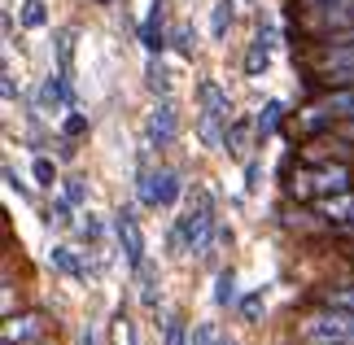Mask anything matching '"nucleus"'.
<instances>
[{
	"label": "nucleus",
	"mask_w": 354,
	"mask_h": 345,
	"mask_svg": "<svg viewBox=\"0 0 354 345\" xmlns=\"http://www.w3.org/2000/svg\"><path fill=\"white\" fill-rule=\"evenodd\" d=\"M149 84H153V88H162V92H167V71H162V66H153V71H149Z\"/></svg>",
	"instance_id": "31"
},
{
	"label": "nucleus",
	"mask_w": 354,
	"mask_h": 345,
	"mask_svg": "<svg viewBox=\"0 0 354 345\" xmlns=\"http://www.w3.org/2000/svg\"><path fill=\"white\" fill-rule=\"evenodd\" d=\"M39 328H44V319H39V315H22V319H9V324H5V345H22V341H31V337H39Z\"/></svg>",
	"instance_id": "8"
},
{
	"label": "nucleus",
	"mask_w": 354,
	"mask_h": 345,
	"mask_svg": "<svg viewBox=\"0 0 354 345\" xmlns=\"http://www.w3.org/2000/svg\"><path fill=\"white\" fill-rule=\"evenodd\" d=\"M250 140V127H245V122H232V131H227V153H236V158H245V144Z\"/></svg>",
	"instance_id": "19"
},
{
	"label": "nucleus",
	"mask_w": 354,
	"mask_h": 345,
	"mask_svg": "<svg viewBox=\"0 0 354 345\" xmlns=\"http://www.w3.org/2000/svg\"><path fill=\"white\" fill-rule=\"evenodd\" d=\"M48 262H53V267H57V271H66V275H75V280H88V267H84V262H79L71 250H66V245H53V250H48Z\"/></svg>",
	"instance_id": "11"
},
{
	"label": "nucleus",
	"mask_w": 354,
	"mask_h": 345,
	"mask_svg": "<svg viewBox=\"0 0 354 345\" xmlns=\"http://www.w3.org/2000/svg\"><path fill=\"white\" fill-rule=\"evenodd\" d=\"M114 232H118L122 254H127V267H131V271H145V236H140L136 214H131V210H118V214H114Z\"/></svg>",
	"instance_id": "3"
},
{
	"label": "nucleus",
	"mask_w": 354,
	"mask_h": 345,
	"mask_svg": "<svg viewBox=\"0 0 354 345\" xmlns=\"http://www.w3.org/2000/svg\"><path fill=\"white\" fill-rule=\"evenodd\" d=\"M223 345H232V341H223Z\"/></svg>",
	"instance_id": "35"
},
{
	"label": "nucleus",
	"mask_w": 354,
	"mask_h": 345,
	"mask_svg": "<svg viewBox=\"0 0 354 345\" xmlns=\"http://www.w3.org/2000/svg\"><path fill=\"white\" fill-rule=\"evenodd\" d=\"M39 101L44 105H75V92H71V75H53L48 84H44V92H39Z\"/></svg>",
	"instance_id": "10"
},
{
	"label": "nucleus",
	"mask_w": 354,
	"mask_h": 345,
	"mask_svg": "<svg viewBox=\"0 0 354 345\" xmlns=\"http://www.w3.org/2000/svg\"><path fill=\"white\" fill-rule=\"evenodd\" d=\"M306 5H319V0H306Z\"/></svg>",
	"instance_id": "34"
},
{
	"label": "nucleus",
	"mask_w": 354,
	"mask_h": 345,
	"mask_svg": "<svg viewBox=\"0 0 354 345\" xmlns=\"http://www.w3.org/2000/svg\"><path fill=\"white\" fill-rule=\"evenodd\" d=\"M39 345H48V341H39Z\"/></svg>",
	"instance_id": "36"
},
{
	"label": "nucleus",
	"mask_w": 354,
	"mask_h": 345,
	"mask_svg": "<svg viewBox=\"0 0 354 345\" xmlns=\"http://www.w3.org/2000/svg\"><path fill=\"white\" fill-rule=\"evenodd\" d=\"M175 48H180V53H193V31H175Z\"/></svg>",
	"instance_id": "29"
},
{
	"label": "nucleus",
	"mask_w": 354,
	"mask_h": 345,
	"mask_svg": "<svg viewBox=\"0 0 354 345\" xmlns=\"http://www.w3.org/2000/svg\"><path fill=\"white\" fill-rule=\"evenodd\" d=\"M210 232H214V214H210V201H201L193 214L180 223V236L193 254H206L210 250Z\"/></svg>",
	"instance_id": "4"
},
{
	"label": "nucleus",
	"mask_w": 354,
	"mask_h": 345,
	"mask_svg": "<svg viewBox=\"0 0 354 345\" xmlns=\"http://www.w3.org/2000/svg\"><path fill=\"white\" fill-rule=\"evenodd\" d=\"M197 101H201V109H206V114H214V118H232V101H227V92L219 88V84H201L197 88Z\"/></svg>",
	"instance_id": "7"
},
{
	"label": "nucleus",
	"mask_w": 354,
	"mask_h": 345,
	"mask_svg": "<svg viewBox=\"0 0 354 345\" xmlns=\"http://www.w3.org/2000/svg\"><path fill=\"white\" fill-rule=\"evenodd\" d=\"M232 297H236V275H232V271H223L219 280H214V301H219V306H227Z\"/></svg>",
	"instance_id": "18"
},
{
	"label": "nucleus",
	"mask_w": 354,
	"mask_h": 345,
	"mask_svg": "<svg viewBox=\"0 0 354 345\" xmlns=\"http://www.w3.org/2000/svg\"><path fill=\"white\" fill-rule=\"evenodd\" d=\"M315 109H324V114H333V118H337V114H342V118H354V88H350V92H328Z\"/></svg>",
	"instance_id": "12"
},
{
	"label": "nucleus",
	"mask_w": 354,
	"mask_h": 345,
	"mask_svg": "<svg viewBox=\"0 0 354 345\" xmlns=\"http://www.w3.org/2000/svg\"><path fill=\"white\" fill-rule=\"evenodd\" d=\"M258 315H263V293L241 297V319H245V324H258Z\"/></svg>",
	"instance_id": "22"
},
{
	"label": "nucleus",
	"mask_w": 354,
	"mask_h": 345,
	"mask_svg": "<svg viewBox=\"0 0 354 345\" xmlns=\"http://www.w3.org/2000/svg\"><path fill=\"white\" fill-rule=\"evenodd\" d=\"M175 131H180V118H175L171 101H162L153 114H149V140H153V144H171Z\"/></svg>",
	"instance_id": "6"
},
{
	"label": "nucleus",
	"mask_w": 354,
	"mask_h": 345,
	"mask_svg": "<svg viewBox=\"0 0 354 345\" xmlns=\"http://www.w3.org/2000/svg\"><path fill=\"white\" fill-rule=\"evenodd\" d=\"M31 175H35V184L53 188V179H57V167H53L48 158H35V162H31Z\"/></svg>",
	"instance_id": "21"
},
{
	"label": "nucleus",
	"mask_w": 354,
	"mask_h": 345,
	"mask_svg": "<svg viewBox=\"0 0 354 345\" xmlns=\"http://www.w3.org/2000/svg\"><path fill=\"white\" fill-rule=\"evenodd\" d=\"M53 218H57V223H71V197L53 201Z\"/></svg>",
	"instance_id": "28"
},
{
	"label": "nucleus",
	"mask_w": 354,
	"mask_h": 345,
	"mask_svg": "<svg viewBox=\"0 0 354 345\" xmlns=\"http://www.w3.org/2000/svg\"><path fill=\"white\" fill-rule=\"evenodd\" d=\"M245 175H250L245 184H250V188H258V175H263V171H258V162H250V171H245Z\"/></svg>",
	"instance_id": "32"
},
{
	"label": "nucleus",
	"mask_w": 354,
	"mask_h": 345,
	"mask_svg": "<svg viewBox=\"0 0 354 345\" xmlns=\"http://www.w3.org/2000/svg\"><path fill=\"white\" fill-rule=\"evenodd\" d=\"M158 22H162V0H153V9H149V18H145V26H140V39H145L149 53H162V31H158Z\"/></svg>",
	"instance_id": "13"
},
{
	"label": "nucleus",
	"mask_w": 354,
	"mask_h": 345,
	"mask_svg": "<svg viewBox=\"0 0 354 345\" xmlns=\"http://www.w3.org/2000/svg\"><path fill=\"white\" fill-rule=\"evenodd\" d=\"M306 26L319 39L333 35V31H350V26H354V0H319V5H310Z\"/></svg>",
	"instance_id": "2"
},
{
	"label": "nucleus",
	"mask_w": 354,
	"mask_h": 345,
	"mask_svg": "<svg viewBox=\"0 0 354 345\" xmlns=\"http://www.w3.org/2000/svg\"><path fill=\"white\" fill-rule=\"evenodd\" d=\"M267 62H271V53H267V44H263V39H258V44L250 48V53H245V75H267Z\"/></svg>",
	"instance_id": "16"
},
{
	"label": "nucleus",
	"mask_w": 354,
	"mask_h": 345,
	"mask_svg": "<svg viewBox=\"0 0 354 345\" xmlns=\"http://www.w3.org/2000/svg\"><path fill=\"white\" fill-rule=\"evenodd\" d=\"M140 197H145L149 205H175V197H180V175H175V171L145 175V179H140Z\"/></svg>",
	"instance_id": "5"
},
{
	"label": "nucleus",
	"mask_w": 354,
	"mask_h": 345,
	"mask_svg": "<svg viewBox=\"0 0 354 345\" xmlns=\"http://www.w3.org/2000/svg\"><path fill=\"white\" fill-rule=\"evenodd\" d=\"M79 345H97V337H92V333H79Z\"/></svg>",
	"instance_id": "33"
},
{
	"label": "nucleus",
	"mask_w": 354,
	"mask_h": 345,
	"mask_svg": "<svg viewBox=\"0 0 354 345\" xmlns=\"http://www.w3.org/2000/svg\"><path fill=\"white\" fill-rule=\"evenodd\" d=\"M328 306H337V310H354V288H337V293H328Z\"/></svg>",
	"instance_id": "24"
},
{
	"label": "nucleus",
	"mask_w": 354,
	"mask_h": 345,
	"mask_svg": "<svg viewBox=\"0 0 354 345\" xmlns=\"http://www.w3.org/2000/svg\"><path fill=\"white\" fill-rule=\"evenodd\" d=\"M328 131L342 136V140H354V122H337V118H328Z\"/></svg>",
	"instance_id": "27"
},
{
	"label": "nucleus",
	"mask_w": 354,
	"mask_h": 345,
	"mask_svg": "<svg viewBox=\"0 0 354 345\" xmlns=\"http://www.w3.org/2000/svg\"><path fill=\"white\" fill-rule=\"evenodd\" d=\"M44 22H48L44 5H39V0H26V5H22V26H31V31H35V26H44Z\"/></svg>",
	"instance_id": "20"
},
{
	"label": "nucleus",
	"mask_w": 354,
	"mask_h": 345,
	"mask_svg": "<svg viewBox=\"0 0 354 345\" xmlns=\"http://www.w3.org/2000/svg\"><path fill=\"white\" fill-rule=\"evenodd\" d=\"M333 192H350V167L346 162H324V167L297 175L293 184V197H333Z\"/></svg>",
	"instance_id": "1"
},
{
	"label": "nucleus",
	"mask_w": 354,
	"mask_h": 345,
	"mask_svg": "<svg viewBox=\"0 0 354 345\" xmlns=\"http://www.w3.org/2000/svg\"><path fill=\"white\" fill-rule=\"evenodd\" d=\"M276 127H280V101H267L263 114H258V122H254V131L267 140V136H276Z\"/></svg>",
	"instance_id": "14"
},
{
	"label": "nucleus",
	"mask_w": 354,
	"mask_h": 345,
	"mask_svg": "<svg viewBox=\"0 0 354 345\" xmlns=\"http://www.w3.org/2000/svg\"><path fill=\"white\" fill-rule=\"evenodd\" d=\"M71 53H75V31H62L57 35V71L71 75Z\"/></svg>",
	"instance_id": "17"
},
{
	"label": "nucleus",
	"mask_w": 354,
	"mask_h": 345,
	"mask_svg": "<svg viewBox=\"0 0 354 345\" xmlns=\"http://www.w3.org/2000/svg\"><path fill=\"white\" fill-rule=\"evenodd\" d=\"M66 197H71V201H88V184H84V179H66Z\"/></svg>",
	"instance_id": "25"
},
{
	"label": "nucleus",
	"mask_w": 354,
	"mask_h": 345,
	"mask_svg": "<svg viewBox=\"0 0 354 345\" xmlns=\"http://www.w3.org/2000/svg\"><path fill=\"white\" fill-rule=\"evenodd\" d=\"M319 214L328 218V223H346L354 214V197L350 192H333V197H319Z\"/></svg>",
	"instance_id": "9"
},
{
	"label": "nucleus",
	"mask_w": 354,
	"mask_h": 345,
	"mask_svg": "<svg viewBox=\"0 0 354 345\" xmlns=\"http://www.w3.org/2000/svg\"><path fill=\"white\" fill-rule=\"evenodd\" d=\"M167 345H188V341H184V319H180V315H171V319H167Z\"/></svg>",
	"instance_id": "23"
},
{
	"label": "nucleus",
	"mask_w": 354,
	"mask_h": 345,
	"mask_svg": "<svg viewBox=\"0 0 354 345\" xmlns=\"http://www.w3.org/2000/svg\"><path fill=\"white\" fill-rule=\"evenodd\" d=\"M227 26H232V0H214V13H210V31H214V39H223Z\"/></svg>",
	"instance_id": "15"
},
{
	"label": "nucleus",
	"mask_w": 354,
	"mask_h": 345,
	"mask_svg": "<svg viewBox=\"0 0 354 345\" xmlns=\"http://www.w3.org/2000/svg\"><path fill=\"white\" fill-rule=\"evenodd\" d=\"M193 345H214V324H197L193 328Z\"/></svg>",
	"instance_id": "26"
},
{
	"label": "nucleus",
	"mask_w": 354,
	"mask_h": 345,
	"mask_svg": "<svg viewBox=\"0 0 354 345\" xmlns=\"http://www.w3.org/2000/svg\"><path fill=\"white\" fill-rule=\"evenodd\" d=\"M84 127H88V122H84V114H71V118H66V136H79Z\"/></svg>",
	"instance_id": "30"
}]
</instances>
